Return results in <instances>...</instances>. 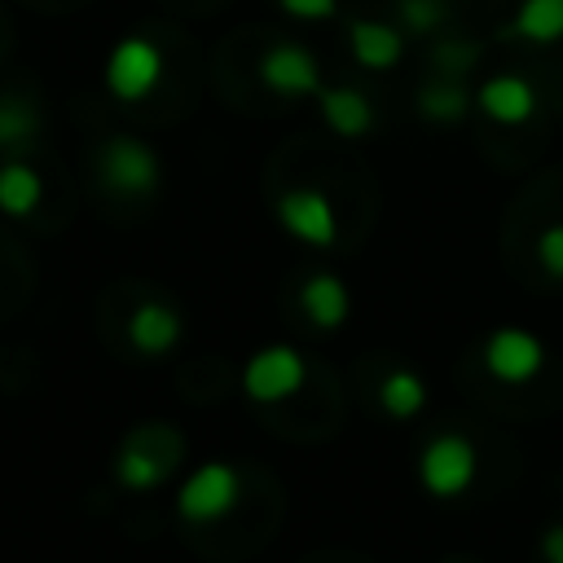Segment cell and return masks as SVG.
<instances>
[{"mask_svg":"<svg viewBox=\"0 0 563 563\" xmlns=\"http://www.w3.org/2000/svg\"><path fill=\"white\" fill-rule=\"evenodd\" d=\"M537 260H541V268H545L554 282H563V220L550 224V229H541V238H537Z\"/></svg>","mask_w":563,"mask_h":563,"instance_id":"cell-21","label":"cell"},{"mask_svg":"<svg viewBox=\"0 0 563 563\" xmlns=\"http://www.w3.org/2000/svg\"><path fill=\"white\" fill-rule=\"evenodd\" d=\"M475 110L501 128H519L537 114V92L523 75H488L475 92Z\"/></svg>","mask_w":563,"mask_h":563,"instance_id":"cell-9","label":"cell"},{"mask_svg":"<svg viewBox=\"0 0 563 563\" xmlns=\"http://www.w3.org/2000/svg\"><path fill=\"white\" fill-rule=\"evenodd\" d=\"M273 211H277V224H282L295 242H303V246L330 251L334 238H339L334 202H330L321 189H286Z\"/></svg>","mask_w":563,"mask_h":563,"instance_id":"cell-7","label":"cell"},{"mask_svg":"<svg viewBox=\"0 0 563 563\" xmlns=\"http://www.w3.org/2000/svg\"><path fill=\"white\" fill-rule=\"evenodd\" d=\"M510 31L528 44H554L563 40V0H519Z\"/></svg>","mask_w":563,"mask_h":563,"instance_id":"cell-18","label":"cell"},{"mask_svg":"<svg viewBox=\"0 0 563 563\" xmlns=\"http://www.w3.org/2000/svg\"><path fill=\"white\" fill-rule=\"evenodd\" d=\"M303 378H308V365L290 343H268V347L251 352L242 365V391L255 405L290 400L303 387Z\"/></svg>","mask_w":563,"mask_h":563,"instance_id":"cell-5","label":"cell"},{"mask_svg":"<svg viewBox=\"0 0 563 563\" xmlns=\"http://www.w3.org/2000/svg\"><path fill=\"white\" fill-rule=\"evenodd\" d=\"M347 48H352V62L361 70H391L400 57H405V35L400 26L391 22H378V18H356L347 26Z\"/></svg>","mask_w":563,"mask_h":563,"instance_id":"cell-11","label":"cell"},{"mask_svg":"<svg viewBox=\"0 0 563 563\" xmlns=\"http://www.w3.org/2000/svg\"><path fill=\"white\" fill-rule=\"evenodd\" d=\"M40 136V110L31 97H13L4 92L0 97V154L18 158L22 150H31Z\"/></svg>","mask_w":563,"mask_h":563,"instance_id":"cell-16","label":"cell"},{"mask_svg":"<svg viewBox=\"0 0 563 563\" xmlns=\"http://www.w3.org/2000/svg\"><path fill=\"white\" fill-rule=\"evenodd\" d=\"M260 79L277 97H312V92H321V66L303 44H273L260 57Z\"/></svg>","mask_w":563,"mask_h":563,"instance_id":"cell-8","label":"cell"},{"mask_svg":"<svg viewBox=\"0 0 563 563\" xmlns=\"http://www.w3.org/2000/svg\"><path fill=\"white\" fill-rule=\"evenodd\" d=\"M396 13H400V22H405V31L431 35L435 26H444L449 4H444V0H396Z\"/></svg>","mask_w":563,"mask_h":563,"instance_id":"cell-20","label":"cell"},{"mask_svg":"<svg viewBox=\"0 0 563 563\" xmlns=\"http://www.w3.org/2000/svg\"><path fill=\"white\" fill-rule=\"evenodd\" d=\"M44 198V180L26 158H4L0 163V211L4 216H31Z\"/></svg>","mask_w":563,"mask_h":563,"instance_id":"cell-14","label":"cell"},{"mask_svg":"<svg viewBox=\"0 0 563 563\" xmlns=\"http://www.w3.org/2000/svg\"><path fill=\"white\" fill-rule=\"evenodd\" d=\"M167 479V462L158 453H150L141 440H128L119 453H114V484L128 488V493H150Z\"/></svg>","mask_w":563,"mask_h":563,"instance_id":"cell-15","label":"cell"},{"mask_svg":"<svg viewBox=\"0 0 563 563\" xmlns=\"http://www.w3.org/2000/svg\"><path fill=\"white\" fill-rule=\"evenodd\" d=\"M479 361L497 383H510V387L515 383H532L541 374V365H545V343L523 325H497L484 339Z\"/></svg>","mask_w":563,"mask_h":563,"instance_id":"cell-6","label":"cell"},{"mask_svg":"<svg viewBox=\"0 0 563 563\" xmlns=\"http://www.w3.org/2000/svg\"><path fill=\"white\" fill-rule=\"evenodd\" d=\"M475 471H479V453L462 431H440L418 453V484L435 501H457L475 484Z\"/></svg>","mask_w":563,"mask_h":563,"instance_id":"cell-3","label":"cell"},{"mask_svg":"<svg viewBox=\"0 0 563 563\" xmlns=\"http://www.w3.org/2000/svg\"><path fill=\"white\" fill-rule=\"evenodd\" d=\"M378 405L396 422L418 418L427 409V383H422V374H413V369H387L383 383H378Z\"/></svg>","mask_w":563,"mask_h":563,"instance_id":"cell-17","label":"cell"},{"mask_svg":"<svg viewBox=\"0 0 563 563\" xmlns=\"http://www.w3.org/2000/svg\"><path fill=\"white\" fill-rule=\"evenodd\" d=\"M537 550H541V563H563V523H550L541 532Z\"/></svg>","mask_w":563,"mask_h":563,"instance_id":"cell-23","label":"cell"},{"mask_svg":"<svg viewBox=\"0 0 563 563\" xmlns=\"http://www.w3.org/2000/svg\"><path fill=\"white\" fill-rule=\"evenodd\" d=\"M471 92L462 88V84H453V79H440V84H427L422 92H418V114L427 119V123H457V119H466L471 114Z\"/></svg>","mask_w":563,"mask_h":563,"instance_id":"cell-19","label":"cell"},{"mask_svg":"<svg viewBox=\"0 0 563 563\" xmlns=\"http://www.w3.org/2000/svg\"><path fill=\"white\" fill-rule=\"evenodd\" d=\"M317 110H321V123H325L334 136H343V141H361V136H369L374 123H378L369 97L356 92V88H347V84H343V88H321V92H317Z\"/></svg>","mask_w":563,"mask_h":563,"instance_id":"cell-12","label":"cell"},{"mask_svg":"<svg viewBox=\"0 0 563 563\" xmlns=\"http://www.w3.org/2000/svg\"><path fill=\"white\" fill-rule=\"evenodd\" d=\"M277 4H282V13H290L299 22H325L339 9V0H277Z\"/></svg>","mask_w":563,"mask_h":563,"instance_id":"cell-22","label":"cell"},{"mask_svg":"<svg viewBox=\"0 0 563 563\" xmlns=\"http://www.w3.org/2000/svg\"><path fill=\"white\" fill-rule=\"evenodd\" d=\"M97 180L119 198H150L163 185V163L141 136L123 132L97 150Z\"/></svg>","mask_w":563,"mask_h":563,"instance_id":"cell-2","label":"cell"},{"mask_svg":"<svg viewBox=\"0 0 563 563\" xmlns=\"http://www.w3.org/2000/svg\"><path fill=\"white\" fill-rule=\"evenodd\" d=\"M101 79H106V92L114 101H141V97H150L158 88V79H163V53H158V44L145 40V35L119 40L110 48V57H106Z\"/></svg>","mask_w":563,"mask_h":563,"instance_id":"cell-4","label":"cell"},{"mask_svg":"<svg viewBox=\"0 0 563 563\" xmlns=\"http://www.w3.org/2000/svg\"><path fill=\"white\" fill-rule=\"evenodd\" d=\"M299 303L317 330H339L352 317V295H347V282L339 273H312L299 286Z\"/></svg>","mask_w":563,"mask_h":563,"instance_id":"cell-13","label":"cell"},{"mask_svg":"<svg viewBox=\"0 0 563 563\" xmlns=\"http://www.w3.org/2000/svg\"><path fill=\"white\" fill-rule=\"evenodd\" d=\"M238 501H242V475L233 462H220V457L198 462L176 488V515L194 528L220 523L229 510H238Z\"/></svg>","mask_w":563,"mask_h":563,"instance_id":"cell-1","label":"cell"},{"mask_svg":"<svg viewBox=\"0 0 563 563\" xmlns=\"http://www.w3.org/2000/svg\"><path fill=\"white\" fill-rule=\"evenodd\" d=\"M185 334V321L172 303L163 299H141L128 317V343L141 352V356H167Z\"/></svg>","mask_w":563,"mask_h":563,"instance_id":"cell-10","label":"cell"}]
</instances>
